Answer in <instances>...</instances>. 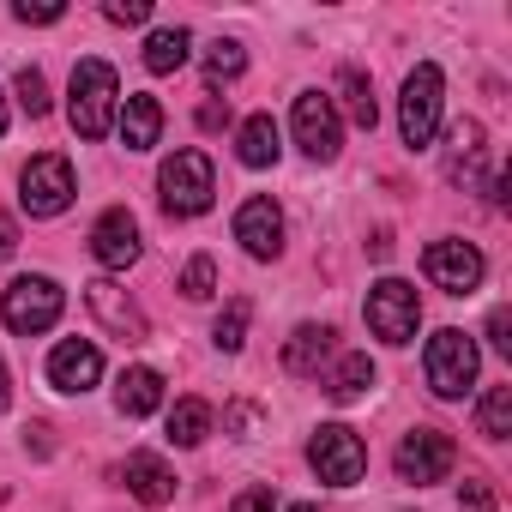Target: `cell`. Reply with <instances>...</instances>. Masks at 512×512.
I'll return each instance as SVG.
<instances>
[{"label":"cell","mask_w":512,"mask_h":512,"mask_svg":"<svg viewBox=\"0 0 512 512\" xmlns=\"http://www.w3.org/2000/svg\"><path fill=\"white\" fill-rule=\"evenodd\" d=\"M115 67L109 61H79L73 67V85H67V115H73V133L79 139H103L109 121H115Z\"/></svg>","instance_id":"obj_1"},{"label":"cell","mask_w":512,"mask_h":512,"mask_svg":"<svg viewBox=\"0 0 512 512\" xmlns=\"http://www.w3.org/2000/svg\"><path fill=\"white\" fill-rule=\"evenodd\" d=\"M440 91H446V79H440L434 61H422V67L404 79L398 127H404V145H410V151H428V145H434V133H440Z\"/></svg>","instance_id":"obj_2"},{"label":"cell","mask_w":512,"mask_h":512,"mask_svg":"<svg viewBox=\"0 0 512 512\" xmlns=\"http://www.w3.org/2000/svg\"><path fill=\"white\" fill-rule=\"evenodd\" d=\"M157 187H163V211H169V217H199V211L211 205V193H217L211 157H205V151H175V157L163 163Z\"/></svg>","instance_id":"obj_3"},{"label":"cell","mask_w":512,"mask_h":512,"mask_svg":"<svg viewBox=\"0 0 512 512\" xmlns=\"http://www.w3.org/2000/svg\"><path fill=\"white\" fill-rule=\"evenodd\" d=\"M61 308H67V296H61V284H55V278H13V284H7V296H0V320H7L19 338L49 332V326L61 320Z\"/></svg>","instance_id":"obj_4"},{"label":"cell","mask_w":512,"mask_h":512,"mask_svg":"<svg viewBox=\"0 0 512 512\" xmlns=\"http://www.w3.org/2000/svg\"><path fill=\"white\" fill-rule=\"evenodd\" d=\"M476 368H482V356H476L470 332L446 326V332L428 338V386H434V398H464L476 386Z\"/></svg>","instance_id":"obj_5"},{"label":"cell","mask_w":512,"mask_h":512,"mask_svg":"<svg viewBox=\"0 0 512 512\" xmlns=\"http://www.w3.org/2000/svg\"><path fill=\"white\" fill-rule=\"evenodd\" d=\"M308 464L320 470V482H332V488H356L362 470H368V446H362L356 428L326 422V428H314V440H308Z\"/></svg>","instance_id":"obj_6"},{"label":"cell","mask_w":512,"mask_h":512,"mask_svg":"<svg viewBox=\"0 0 512 512\" xmlns=\"http://www.w3.org/2000/svg\"><path fill=\"white\" fill-rule=\"evenodd\" d=\"M368 332L380 338V344H410L416 338V326H422V302H416V290L404 284V278H380L374 290H368Z\"/></svg>","instance_id":"obj_7"},{"label":"cell","mask_w":512,"mask_h":512,"mask_svg":"<svg viewBox=\"0 0 512 512\" xmlns=\"http://www.w3.org/2000/svg\"><path fill=\"white\" fill-rule=\"evenodd\" d=\"M398 482H446L452 476V464H458V446H452V434H440V428H410L404 440H398Z\"/></svg>","instance_id":"obj_8"},{"label":"cell","mask_w":512,"mask_h":512,"mask_svg":"<svg viewBox=\"0 0 512 512\" xmlns=\"http://www.w3.org/2000/svg\"><path fill=\"white\" fill-rule=\"evenodd\" d=\"M25 193H19V205L31 211V217H61L67 205H73V163L67 157H55V151H43V157H31V169H25V181H19Z\"/></svg>","instance_id":"obj_9"},{"label":"cell","mask_w":512,"mask_h":512,"mask_svg":"<svg viewBox=\"0 0 512 512\" xmlns=\"http://www.w3.org/2000/svg\"><path fill=\"white\" fill-rule=\"evenodd\" d=\"M422 272H428V284L434 290H446V296H470L476 284H482V253L470 247V241H458V235H446V241H428V253H422Z\"/></svg>","instance_id":"obj_10"},{"label":"cell","mask_w":512,"mask_h":512,"mask_svg":"<svg viewBox=\"0 0 512 512\" xmlns=\"http://www.w3.org/2000/svg\"><path fill=\"white\" fill-rule=\"evenodd\" d=\"M296 145H302L314 163H332V157H338L344 121H338V109H332L326 91H302V97H296Z\"/></svg>","instance_id":"obj_11"},{"label":"cell","mask_w":512,"mask_h":512,"mask_svg":"<svg viewBox=\"0 0 512 512\" xmlns=\"http://www.w3.org/2000/svg\"><path fill=\"white\" fill-rule=\"evenodd\" d=\"M85 308L103 320V332L109 338H121V344H145V314H139V302L121 290V284H109V278H97V284H85Z\"/></svg>","instance_id":"obj_12"},{"label":"cell","mask_w":512,"mask_h":512,"mask_svg":"<svg viewBox=\"0 0 512 512\" xmlns=\"http://www.w3.org/2000/svg\"><path fill=\"white\" fill-rule=\"evenodd\" d=\"M235 241L253 253V260H278V247H284V211L272 199H247L235 211Z\"/></svg>","instance_id":"obj_13"},{"label":"cell","mask_w":512,"mask_h":512,"mask_svg":"<svg viewBox=\"0 0 512 512\" xmlns=\"http://www.w3.org/2000/svg\"><path fill=\"white\" fill-rule=\"evenodd\" d=\"M97 380H103V356H97V344H85V338H61L55 356H49V386H55V392H91Z\"/></svg>","instance_id":"obj_14"},{"label":"cell","mask_w":512,"mask_h":512,"mask_svg":"<svg viewBox=\"0 0 512 512\" xmlns=\"http://www.w3.org/2000/svg\"><path fill=\"white\" fill-rule=\"evenodd\" d=\"M91 253L109 266V272H127L133 260H139V223H133V211H103L97 217V229H91Z\"/></svg>","instance_id":"obj_15"},{"label":"cell","mask_w":512,"mask_h":512,"mask_svg":"<svg viewBox=\"0 0 512 512\" xmlns=\"http://www.w3.org/2000/svg\"><path fill=\"white\" fill-rule=\"evenodd\" d=\"M121 476H127V494L145 500V506H169V500H175V470H169L157 452H133Z\"/></svg>","instance_id":"obj_16"},{"label":"cell","mask_w":512,"mask_h":512,"mask_svg":"<svg viewBox=\"0 0 512 512\" xmlns=\"http://www.w3.org/2000/svg\"><path fill=\"white\" fill-rule=\"evenodd\" d=\"M121 139H127V151H151L163 139V103L145 97V91H133L121 103Z\"/></svg>","instance_id":"obj_17"},{"label":"cell","mask_w":512,"mask_h":512,"mask_svg":"<svg viewBox=\"0 0 512 512\" xmlns=\"http://www.w3.org/2000/svg\"><path fill=\"white\" fill-rule=\"evenodd\" d=\"M332 326H296L290 332V344H284V368L290 374H320L326 368V356H332Z\"/></svg>","instance_id":"obj_18"},{"label":"cell","mask_w":512,"mask_h":512,"mask_svg":"<svg viewBox=\"0 0 512 512\" xmlns=\"http://www.w3.org/2000/svg\"><path fill=\"white\" fill-rule=\"evenodd\" d=\"M235 151H241L247 169H272L278 151H284V145H278V121H272V115H247L241 133H235Z\"/></svg>","instance_id":"obj_19"},{"label":"cell","mask_w":512,"mask_h":512,"mask_svg":"<svg viewBox=\"0 0 512 512\" xmlns=\"http://www.w3.org/2000/svg\"><path fill=\"white\" fill-rule=\"evenodd\" d=\"M163 404V374L157 368H127L121 386H115V410L121 416H151Z\"/></svg>","instance_id":"obj_20"},{"label":"cell","mask_w":512,"mask_h":512,"mask_svg":"<svg viewBox=\"0 0 512 512\" xmlns=\"http://www.w3.org/2000/svg\"><path fill=\"white\" fill-rule=\"evenodd\" d=\"M446 175L452 181H476L482 175V121H458L452 127V157H446Z\"/></svg>","instance_id":"obj_21"},{"label":"cell","mask_w":512,"mask_h":512,"mask_svg":"<svg viewBox=\"0 0 512 512\" xmlns=\"http://www.w3.org/2000/svg\"><path fill=\"white\" fill-rule=\"evenodd\" d=\"M187 49H193V37H187L181 25L151 31V43H145V67H151V73H181V67H187Z\"/></svg>","instance_id":"obj_22"},{"label":"cell","mask_w":512,"mask_h":512,"mask_svg":"<svg viewBox=\"0 0 512 512\" xmlns=\"http://www.w3.org/2000/svg\"><path fill=\"white\" fill-rule=\"evenodd\" d=\"M338 91H344V109H350V121L374 133V121H380V103H374V85H368V73H362V67H344V73H338Z\"/></svg>","instance_id":"obj_23"},{"label":"cell","mask_w":512,"mask_h":512,"mask_svg":"<svg viewBox=\"0 0 512 512\" xmlns=\"http://www.w3.org/2000/svg\"><path fill=\"white\" fill-rule=\"evenodd\" d=\"M211 434V404L205 398H181L175 410H169V440L175 446H199Z\"/></svg>","instance_id":"obj_24"},{"label":"cell","mask_w":512,"mask_h":512,"mask_svg":"<svg viewBox=\"0 0 512 512\" xmlns=\"http://www.w3.org/2000/svg\"><path fill=\"white\" fill-rule=\"evenodd\" d=\"M368 386H374V362H368L362 350H356V356H344V362L332 368V380H326V392H332L338 404H350V398H362Z\"/></svg>","instance_id":"obj_25"},{"label":"cell","mask_w":512,"mask_h":512,"mask_svg":"<svg viewBox=\"0 0 512 512\" xmlns=\"http://www.w3.org/2000/svg\"><path fill=\"white\" fill-rule=\"evenodd\" d=\"M476 422H482V434H488V440H506V434H512V386H494V392L482 398Z\"/></svg>","instance_id":"obj_26"},{"label":"cell","mask_w":512,"mask_h":512,"mask_svg":"<svg viewBox=\"0 0 512 512\" xmlns=\"http://www.w3.org/2000/svg\"><path fill=\"white\" fill-rule=\"evenodd\" d=\"M241 67H247V55H241V43H211V55H205V85L217 91V85H229V79H241Z\"/></svg>","instance_id":"obj_27"},{"label":"cell","mask_w":512,"mask_h":512,"mask_svg":"<svg viewBox=\"0 0 512 512\" xmlns=\"http://www.w3.org/2000/svg\"><path fill=\"white\" fill-rule=\"evenodd\" d=\"M181 296H187V302H211V296H217V260H211V253L187 260V272H181Z\"/></svg>","instance_id":"obj_28"},{"label":"cell","mask_w":512,"mask_h":512,"mask_svg":"<svg viewBox=\"0 0 512 512\" xmlns=\"http://www.w3.org/2000/svg\"><path fill=\"white\" fill-rule=\"evenodd\" d=\"M247 320H253V308H247V302H229V308L217 314V326H211L217 350H241V344H247Z\"/></svg>","instance_id":"obj_29"},{"label":"cell","mask_w":512,"mask_h":512,"mask_svg":"<svg viewBox=\"0 0 512 512\" xmlns=\"http://www.w3.org/2000/svg\"><path fill=\"white\" fill-rule=\"evenodd\" d=\"M19 103H25V115L37 121V115H49V79L37 73V67H25L19 73Z\"/></svg>","instance_id":"obj_30"},{"label":"cell","mask_w":512,"mask_h":512,"mask_svg":"<svg viewBox=\"0 0 512 512\" xmlns=\"http://www.w3.org/2000/svg\"><path fill=\"white\" fill-rule=\"evenodd\" d=\"M103 19H109V25H145V19H151V0H109Z\"/></svg>","instance_id":"obj_31"},{"label":"cell","mask_w":512,"mask_h":512,"mask_svg":"<svg viewBox=\"0 0 512 512\" xmlns=\"http://www.w3.org/2000/svg\"><path fill=\"white\" fill-rule=\"evenodd\" d=\"M13 19H19V25H55V19H67V7H61V0H43V7L19 0V7H13Z\"/></svg>","instance_id":"obj_32"},{"label":"cell","mask_w":512,"mask_h":512,"mask_svg":"<svg viewBox=\"0 0 512 512\" xmlns=\"http://www.w3.org/2000/svg\"><path fill=\"white\" fill-rule=\"evenodd\" d=\"M272 506H278V494H272V482H260V488L235 494V506H229V512H272Z\"/></svg>","instance_id":"obj_33"},{"label":"cell","mask_w":512,"mask_h":512,"mask_svg":"<svg viewBox=\"0 0 512 512\" xmlns=\"http://www.w3.org/2000/svg\"><path fill=\"white\" fill-rule=\"evenodd\" d=\"M488 344H494L500 356H512V314H506V308L488 314Z\"/></svg>","instance_id":"obj_34"},{"label":"cell","mask_w":512,"mask_h":512,"mask_svg":"<svg viewBox=\"0 0 512 512\" xmlns=\"http://www.w3.org/2000/svg\"><path fill=\"white\" fill-rule=\"evenodd\" d=\"M458 506H464V512H494V488H488V482H464Z\"/></svg>","instance_id":"obj_35"},{"label":"cell","mask_w":512,"mask_h":512,"mask_svg":"<svg viewBox=\"0 0 512 512\" xmlns=\"http://www.w3.org/2000/svg\"><path fill=\"white\" fill-rule=\"evenodd\" d=\"M199 127H205V133H217V127H229V103H217V97H211V103L199 109Z\"/></svg>","instance_id":"obj_36"},{"label":"cell","mask_w":512,"mask_h":512,"mask_svg":"<svg viewBox=\"0 0 512 512\" xmlns=\"http://www.w3.org/2000/svg\"><path fill=\"white\" fill-rule=\"evenodd\" d=\"M13 253H19V223L0 211V260H13Z\"/></svg>","instance_id":"obj_37"},{"label":"cell","mask_w":512,"mask_h":512,"mask_svg":"<svg viewBox=\"0 0 512 512\" xmlns=\"http://www.w3.org/2000/svg\"><path fill=\"white\" fill-rule=\"evenodd\" d=\"M223 422H229V428H253V422H260V410H253V404H229Z\"/></svg>","instance_id":"obj_38"},{"label":"cell","mask_w":512,"mask_h":512,"mask_svg":"<svg viewBox=\"0 0 512 512\" xmlns=\"http://www.w3.org/2000/svg\"><path fill=\"white\" fill-rule=\"evenodd\" d=\"M13 404V386H7V368H0V410H7Z\"/></svg>","instance_id":"obj_39"},{"label":"cell","mask_w":512,"mask_h":512,"mask_svg":"<svg viewBox=\"0 0 512 512\" xmlns=\"http://www.w3.org/2000/svg\"><path fill=\"white\" fill-rule=\"evenodd\" d=\"M0 133H7V97H0Z\"/></svg>","instance_id":"obj_40"},{"label":"cell","mask_w":512,"mask_h":512,"mask_svg":"<svg viewBox=\"0 0 512 512\" xmlns=\"http://www.w3.org/2000/svg\"><path fill=\"white\" fill-rule=\"evenodd\" d=\"M284 512H314V506H284Z\"/></svg>","instance_id":"obj_41"}]
</instances>
